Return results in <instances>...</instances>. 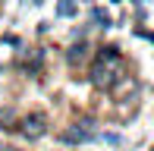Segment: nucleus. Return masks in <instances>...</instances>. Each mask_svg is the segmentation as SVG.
Returning a JSON list of instances; mask_svg holds the SVG:
<instances>
[{
  "mask_svg": "<svg viewBox=\"0 0 154 151\" xmlns=\"http://www.w3.org/2000/svg\"><path fill=\"white\" fill-rule=\"evenodd\" d=\"M97 135L88 132V129H79V126H69L60 132V142H66V145H85V142H94Z\"/></svg>",
  "mask_w": 154,
  "mask_h": 151,
  "instance_id": "f03ea898",
  "label": "nucleus"
},
{
  "mask_svg": "<svg viewBox=\"0 0 154 151\" xmlns=\"http://www.w3.org/2000/svg\"><path fill=\"white\" fill-rule=\"evenodd\" d=\"M94 22H101V25H110V16L104 10H94Z\"/></svg>",
  "mask_w": 154,
  "mask_h": 151,
  "instance_id": "39448f33",
  "label": "nucleus"
},
{
  "mask_svg": "<svg viewBox=\"0 0 154 151\" xmlns=\"http://www.w3.org/2000/svg\"><path fill=\"white\" fill-rule=\"evenodd\" d=\"M3 151H16V148H3Z\"/></svg>",
  "mask_w": 154,
  "mask_h": 151,
  "instance_id": "423d86ee",
  "label": "nucleus"
},
{
  "mask_svg": "<svg viewBox=\"0 0 154 151\" xmlns=\"http://www.w3.org/2000/svg\"><path fill=\"white\" fill-rule=\"evenodd\" d=\"M69 60H72V63L75 60H85V44H75L72 51H69Z\"/></svg>",
  "mask_w": 154,
  "mask_h": 151,
  "instance_id": "20e7f679",
  "label": "nucleus"
},
{
  "mask_svg": "<svg viewBox=\"0 0 154 151\" xmlns=\"http://www.w3.org/2000/svg\"><path fill=\"white\" fill-rule=\"evenodd\" d=\"M75 13H79V6L72 0H60L57 3V16H75Z\"/></svg>",
  "mask_w": 154,
  "mask_h": 151,
  "instance_id": "7ed1b4c3",
  "label": "nucleus"
},
{
  "mask_svg": "<svg viewBox=\"0 0 154 151\" xmlns=\"http://www.w3.org/2000/svg\"><path fill=\"white\" fill-rule=\"evenodd\" d=\"M22 132L29 135V139H41V135L47 132V120H44L41 113H29V116L22 120Z\"/></svg>",
  "mask_w": 154,
  "mask_h": 151,
  "instance_id": "f257e3e1",
  "label": "nucleus"
}]
</instances>
